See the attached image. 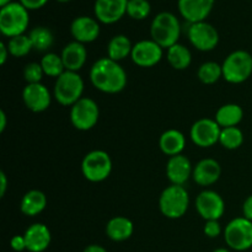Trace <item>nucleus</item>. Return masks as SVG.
<instances>
[{
	"label": "nucleus",
	"instance_id": "1",
	"mask_svg": "<svg viewBox=\"0 0 252 252\" xmlns=\"http://www.w3.org/2000/svg\"><path fill=\"white\" fill-rule=\"evenodd\" d=\"M90 81L96 90L103 94H118L127 86L128 76L120 62L108 57L100 58L91 65Z\"/></svg>",
	"mask_w": 252,
	"mask_h": 252
},
{
	"label": "nucleus",
	"instance_id": "2",
	"mask_svg": "<svg viewBox=\"0 0 252 252\" xmlns=\"http://www.w3.org/2000/svg\"><path fill=\"white\" fill-rule=\"evenodd\" d=\"M150 36L162 48L169 49L179 43L181 36V24L176 15L169 11L159 12L150 25Z\"/></svg>",
	"mask_w": 252,
	"mask_h": 252
},
{
	"label": "nucleus",
	"instance_id": "3",
	"mask_svg": "<svg viewBox=\"0 0 252 252\" xmlns=\"http://www.w3.org/2000/svg\"><path fill=\"white\" fill-rule=\"evenodd\" d=\"M30 24L29 10L21 2L11 1L0 9V32L5 37L25 34Z\"/></svg>",
	"mask_w": 252,
	"mask_h": 252
},
{
	"label": "nucleus",
	"instance_id": "4",
	"mask_svg": "<svg viewBox=\"0 0 252 252\" xmlns=\"http://www.w3.org/2000/svg\"><path fill=\"white\" fill-rule=\"evenodd\" d=\"M84 88H85V84L80 74L76 71L65 70L56 79L53 97L62 106L71 107L74 103H76L83 97Z\"/></svg>",
	"mask_w": 252,
	"mask_h": 252
},
{
	"label": "nucleus",
	"instance_id": "5",
	"mask_svg": "<svg viewBox=\"0 0 252 252\" xmlns=\"http://www.w3.org/2000/svg\"><path fill=\"white\" fill-rule=\"evenodd\" d=\"M189 196L187 189L179 185H170L159 197V209L167 219H180L187 213Z\"/></svg>",
	"mask_w": 252,
	"mask_h": 252
},
{
	"label": "nucleus",
	"instance_id": "6",
	"mask_svg": "<svg viewBox=\"0 0 252 252\" xmlns=\"http://www.w3.org/2000/svg\"><path fill=\"white\" fill-rule=\"evenodd\" d=\"M223 79L229 84H243L252 75V56L248 51L238 49L224 59Z\"/></svg>",
	"mask_w": 252,
	"mask_h": 252
},
{
	"label": "nucleus",
	"instance_id": "7",
	"mask_svg": "<svg viewBox=\"0 0 252 252\" xmlns=\"http://www.w3.org/2000/svg\"><path fill=\"white\" fill-rule=\"evenodd\" d=\"M112 159L105 150H91L81 161L83 176L90 182H102L112 172Z\"/></svg>",
	"mask_w": 252,
	"mask_h": 252
},
{
	"label": "nucleus",
	"instance_id": "8",
	"mask_svg": "<svg viewBox=\"0 0 252 252\" xmlns=\"http://www.w3.org/2000/svg\"><path fill=\"white\" fill-rule=\"evenodd\" d=\"M226 245L235 251H246L252 248V221L238 217L226 224L224 229Z\"/></svg>",
	"mask_w": 252,
	"mask_h": 252
},
{
	"label": "nucleus",
	"instance_id": "9",
	"mask_svg": "<svg viewBox=\"0 0 252 252\" xmlns=\"http://www.w3.org/2000/svg\"><path fill=\"white\" fill-rule=\"evenodd\" d=\"M70 122L75 129L86 132L97 125L100 117V108L95 100L90 97H81L70 107Z\"/></svg>",
	"mask_w": 252,
	"mask_h": 252
},
{
	"label": "nucleus",
	"instance_id": "10",
	"mask_svg": "<svg viewBox=\"0 0 252 252\" xmlns=\"http://www.w3.org/2000/svg\"><path fill=\"white\" fill-rule=\"evenodd\" d=\"M187 37L196 49L201 52H211L219 43V33L216 27L207 21L189 24Z\"/></svg>",
	"mask_w": 252,
	"mask_h": 252
},
{
	"label": "nucleus",
	"instance_id": "11",
	"mask_svg": "<svg viewBox=\"0 0 252 252\" xmlns=\"http://www.w3.org/2000/svg\"><path fill=\"white\" fill-rule=\"evenodd\" d=\"M196 211L204 220H219L225 212V202L216 191L204 189L196 198Z\"/></svg>",
	"mask_w": 252,
	"mask_h": 252
},
{
	"label": "nucleus",
	"instance_id": "12",
	"mask_svg": "<svg viewBox=\"0 0 252 252\" xmlns=\"http://www.w3.org/2000/svg\"><path fill=\"white\" fill-rule=\"evenodd\" d=\"M221 127L212 118H201L192 125L189 137L194 145L199 148H211L219 143Z\"/></svg>",
	"mask_w": 252,
	"mask_h": 252
},
{
	"label": "nucleus",
	"instance_id": "13",
	"mask_svg": "<svg viewBox=\"0 0 252 252\" xmlns=\"http://www.w3.org/2000/svg\"><path fill=\"white\" fill-rule=\"evenodd\" d=\"M162 56H164V48L160 47L157 42L153 39H142L133 44L130 58L133 63L140 68H152L160 63Z\"/></svg>",
	"mask_w": 252,
	"mask_h": 252
},
{
	"label": "nucleus",
	"instance_id": "14",
	"mask_svg": "<svg viewBox=\"0 0 252 252\" xmlns=\"http://www.w3.org/2000/svg\"><path fill=\"white\" fill-rule=\"evenodd\" d=\"M22 101L30 111L39 113L48 110L52 102V95L48 88L42 83L27 84L22 90Z\"/></svg>",
	"mask_w": 252,
	"mask_h": 252
},
{
	"label": "nucleus",
	"instance_id": "15",
	"mask_svg": "<svg viewBox=\"0 0 252 252\" xmlns=\"http://www.w3.org/2000/svg\"><path fill=\"white\" fill-rule=\"evenodd\" d=\"M128 0H96L94 12L98 22L111 25L127 14Z\"/></svg>",
	"mask_w": 252,
	"mask_h": 252
},
{
	"label": "nucleus",
	"instance_id": "16",
	"mask_svg": "<svg viewBox=\"0 0 252 252\" xmlns=\"http://www.w3.org/2000/svg\"><path fill=\"white\" fill-rule=\"evenodd\" d=\"M216 0H177L181 16L189 24L206 21L212 12Z\"/></svg>",
	"mask_w": 252,
	"mask_h": 252
},
{
	"label": "nucleus",
	"instance_id": "17",
	"mask_svg": "<svg viewBox=\"0 0 252 252\" xmlns=\"http://www.w3.org/2000/svg\"><path fill=\"white\" fill-rule=\"evenodd\" d=\"M100 24L97 19L90 16H78L70 25V33L74 41L80 43H91L100 36Z\"/></svg>",
	"mask_w": 252,
	"mask_h": 252
},
{
	"label": "nucleus",
	"instance_id": "18",
	"mask_svg": "<svg viewBox=\"0 0 252 252\" xmlns=\"http://www.w3.org/2000/svg\"><path fill=\"white\" fill-rule=\"evenodd\" d=\"M221 176V166L216 159L206 158L193 166L192 179L198 186L208 187L216 184Z\"/></svg>",
	"mask_w": 252,
	"mask_h": 252
},
{
	"label": "nucleus",
	"instance_id": "19",
	"mask_svg": "<svg viewBox=\"0 0 252 252\" xmlns=\"http://www.w3.org/2000/svg\"><path fill=\"white\" fill-rule=\"evenodd\" d=\"M193 166L187 157L184 154L169 158L166 162V177L171 185L184 186L189 177H192Z\"/></svg>",
	"mask_w": 252,
	"mask_h": 252
},
{
	"label": "nucleus",
	"instance_id": "20",
	"mask_svg": "<svg viewBox=\"0 0 252 252\" xmlns=\"http://www.w3.org/2000/svg\"><path fill=\"white\" fill-rule=\"evenodd\" d=\"M27 250L30 252H43L52 241V234L43 223H34L26 229L24 234Z\"/></svg>",
	"mask_w": 252,
	"mask_h": 252
},
{
	"label": "nucleus",
	"instance_id": "21",
	"mask_svg": "<svg viewBox=\"0 0 252 252\" xmlns=\"http://www.w3.org/2000/svg\"><path fill=\"white\" fill-rule=\"evenodd\" d=\"M61 57L65 70L78 73L85 65L86 59H88V51H86L85 44L73 41L64 47Z\"/></svg>",
	"mask_w": 252,
	"mask_h": 252
},
{
	"label": "nucleus",
	"instance_id": "22",
	"mask_svg": "<svg viewBox=\"0 0 252 252\" xmlns=\"http://www.w3.org/2000/svg\"><path fill=\"white\" fill-rule=\"evenodd\" d=\"M133 233H134V224L127 217H113L106 224V235L116 243L128 240Z\"/></svg>",
	"mask_w": 252,
	"mask_h": 252
},
{
	"label": "nucleus",
	"instance_id": "23",
	"mask_svg": "<svg viewBox=\"0 0 252 252\" xmlns=\"http://www.w3.org/2000/svg\"><path fill=\"white\" fill-rule=\"evenodd\" d=\"M186 147V137L179 129H167L160 135L159 148L169 158L182 154Z\"/></svg>",
	"mask_w": 252,
	"mask_h": 252
},
{
	"label": "nucleus",
	"instance_id": "24",
	"mask_svg": "<svg viewBox=\"0 0 252 252\" xmlns=\"http://www.w3.org/2000/svg\"><path fill=\"white\" fill-rule=\"evenodd\" d=\"M47 207V197L39 189H30L22 196L20 202V211L26 217H36L41 214Z\"/></svg>",
	"mask_w": 252,
	"mask_h": 252
},
{
	"label": "nucleus",
	"instance_id": "25",
	"mask_svg": "<svg viewBox=\"0 0 252 252\" xmlns=\"http://www.w3.org/2000/svg\"><path fill=\"white\" fill-rule=\"evenodd\" d=\"M244 118V110L238 103H225L220 106L214 120L221 128L238 127Z\"/></svg>",
	"mask_w": 252,
	"mask_h": 252
},
{
	"label": "nucleus",
	"instance_id": "26",
	"mask_svg": "<svg viewBox=\"0 0 252 252\" xmlns=\"http://www.w3.org/2000/svg\"><path fill=\"white\" fill-rule=\"evenodd\" d=\"M133 44L126 34H116L107 44V57L112 61L121 62L132 54Z\"/></svg>",
	"mask_w": 252,
	"mask_h": 252
},
{
	"label": "nucleus",
	"instance_id": "27",
	"mask_svg": "<svg viewBox=\"0 0 252 252\" xmlns=\"http://www.w3.org/2000/svg\"><path fill=\"white\" fill-rule=\"evenodd\" d=\"M167 62L175 70H186L192 63L191 51L181 43H176L167 49Z\"/></svg>",
	"mask_w": 252,
	"mask_h": 252
},
{
	"label": "nucleus",
	"instance_id": "28",
	"mask_svg": "<svg viewBox=\"0 0 252 252\" xmlns=\"http://www.w3.org/2000/svg\"><path fill=\"white\" fill-rule=\"evenodd\" d=\"M30 39L33 49L38 52H44L51 48L54 43V36L48 27L37 26L30 31Z\"/></svg>",
	"mask_w": 252,
	"mask_h": 252
},
{
	"label": "nucleus",
	"instance_id": "29",
	"mask_svg": "<svg viewBox=\"0 0 252 252\" xmlns=\"http://www.w3.org/2000/svg\"><path fill=\"white\" fill-rule=\"evenodd\" d=\"M197 78L202 84L213 85L223 78V68L221 64L217 62H204L197 70Z\"/></svg>",
	"mask_w": 252,
	"mask_h": 252
},
{
	"label": "nucleus",
	"instance_id": "30",
	"mask_svg": "<svg viewBox=\"0 0 252 252\" xmlns=\"http://www.w3.org/2000/svg\"><path fill=\"white\" fill-rule=\"evenodd\" d=\"M244 133L239 127L221 128L219 144L228 150H236L243 145Z\"/></svg>",
	"mask_w": 252,
	"mask_h": 252
},
{
	"label": "nucleus",
	"instance_id": "31",
	"mask_svg": "<svg viewBox=\"0 0 252 252\" xmlns=\"http://www.w3.org/2000/svg\"><path fill=\"white\" fill-rule=\"evenodd\" d=\"M39 64L43 69L44 75L51 76V78L57 79L65 71L62 57L57 53H46L42 57Z\"/></svg>",
	"mask_w": 252,
	"mask_h": 252
},
{
	"label": "nucleus",
	"instance_id": "32",
	"mask_svg": "<svg viewBox=\"0 0 252 252\" xmlns=\"http://www.w3.org/2000/svg\"><path fill=\"white\" fill-rule=\"evenodd\" d=\"M6 46L10 52V56L15 57V58H21V57L27 56L33 49L29 34H20V36L12 37L9 39Z\"/></svg>",
	"mask_w": 252,
	"mask_h": 252
},
{
	"label": "nucleus",
	"instance_id": "33",
	"mask_svg": "<svg viewBox=\"0 0 252 252\" xmlns=\"http://www.w3.org/2000/svg\"><path fill=\"white\" fill-rule=\"evenodd\" d=\"M152 6L148 0H128L127 15L133 20H144L149 16Z\"/></svg>",
	"mask_w": 252,
	"mask_h": 252
},
{
	"label": "nucleus",
	"instance_id": "34",
	"mask_svg": "<svg viewBox=\"0 0 252 252\" xmlns=\"http://www.w3.org/2000/svg\"><path fill=\"white\" fill-rule=\"evenodd\" d=\"M43 69L39 63H29L24 68V78L27 84H38L43 79Z\"/></svg>",
	"mask_w": 252,
	"mask_h": 252
},
{
	"label": "nucleus",
	"instance_id": "35",
	"mask_svg": "<svg viewBox=\"0 0 252 252\" xmlns=\"http://www.w3.org/2000/svg\"><path fill=\"white\" fill-rule=\"evenodd\" d=\"M203 233L207 238H218L221 234V226L219 220H207L203 226Z\"/></svg>",
	"mask_w": 252,
	"mask_h": 252
},
{
	"label": "nucleus",
	"instance_id": "36",
	"mask_svg": "<svg viewBox=\"0 0 252 252\" xmlns=\"http://www.w3.org/2000/svg\"><path fill=\"white\" fill-rule=\"evenodd\" d=\"M10 246H11L12 250L16 251V252H21L24 250H27L25 236L24 235L12 236L11 240H10Z\"/></svg>",
	"mask_w": 252,
	"mask_h": 252
},
{
	"label": "nucleus",
	"instance_id": "37",
	"mask_svg": "<svg viewBox=\"0 0 252 252\" xmlns=\"http://www.w3.org/2000/svg\"><path fill=\"white\" fill-rule=\"evenodd\" d=\"M48 0H20L22 5L26 7L27 10H37L43 7L47 4Z\"/></svg>",
	"mask_w": 252,
	"mask_h": 252
},
{
	"label": "nucleus",
	"instance_id": "38",
	"mask_svg": "<svg viewBox=\"0 0 252 252\" xmlns=\"http://www.w3.org/2000/svg\"><path fill=\"white\" fill-rule=\"evenodd\" d=\"M243 217L252 221V194L244 201L243 204Z\"/></svg>",
	"mask_w": 252,
	"mask_h": 252
},
{
	"label": "nucleus",
	"instance_id": "39",
	"mask_svg": "<svg viewBox=\"0 0 252 252\" xmlns=\"http://www.w3.org/2000/svg\"><path fill=\"white\" fill-rule=\"evenodd\" d=\"M9 57H10V52H9V49H7L6 43L1 42V43H0V64H1V65H4V64L6 63V61Z\"/></svg>",
	"mask_w": 252,
	"mask_h": 252
},
{
	"label": "nucleus",
	"instance_id": "40",
	"mask_svg": "<svg viewBox=\"0 0 252 252\" xmlns=\"http://www.w3.org/2000/svg\"><path fill=\"white\" fill-rule=\"evenodd\" d=\"M7 189V177L4 171L0 172V197H4Z\"/></svg>",
	"mask_w": 252,
	"mask_h": 252
},
{
	"label": "nucleus",
	"instance_id": "41",
	"mask_svg": "<svg viewBox=\"0 0 252 252\" xmlns=\"http://www.w3.org/2000/svg\"><path fill=\"white\" fill-rule=\"evenodd\" d=\"M7 125V118H6V113H5L4 110L0 111V133H2L6 128Z\"/></svg>",
	"mask_w": 252,
	"mask_h": 252
},
{
	"label": "nucleus",
	"instance_id": "42",
	"mask_svg": "<svg viewBox=\"0 0 252 252\" xmlns=\"http://www.w3.org/2000/svg\"><path fill=\"white\" fill-rule=\"evenodd\" d=\"M84 252H108L105 248L100 245H96V244H93V245H89L88 248H85Z\"/></svg>",
	"mask_w": 252,
	"mask_h": 252
},
{
	"label": "nucleus",
	"instance_id": "43",
	"mask_svg": "<svg viewBox=\"0 0 252 252\" xmlns=\"http://www.w3.org/2000/svg\"><path fill=\"white\" fill-rule=\"evenodd\" d=\"M11 2V0H0V6H5V5L10 4Z\"/></svg>",
	"mask_w": 252,
	"mask_h": 252
},
{
	"label": "nucleus",
	"instance_id": "44",
	"mask_svg": "<svg viewBox=\"0 0 252 252\" xmlns=\"http://www.w3.org/2000/svg\"><path fill=\"white\" fill-rule=\"evenodd\" d=\"M213 252H230V251L226 250V249H224V248H220V249H217V250H214Z\"/></svg>",
	"mask_w": 252,
	"mask_h": 252
},
{
	"label": "nucleus",
	"instance_id": "45",
	"mask_svg": "<svg viewBox=\"0 0 252 252\" xmlns=\"http://www.w3.org/2000/svg\"><path fill=\"white\" fill-rule=\"evenodd\" d=\"M57 1H59V2H68V1H70V0H57Z\"/></svg>",
	"mask_w": 252,
	"mask_h": 252
}]
</instances>
